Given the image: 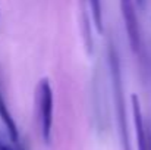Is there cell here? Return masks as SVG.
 <instances>
[{
    "instance_id": "5",
    "label": "cell",
    "mask_w": 151,
    "mask_h": 150,
    "mask_svg": "<svg viewBox=\"0 0 151 150\" xmlns=\"http://www.w3.org/2000/svg\"><path fill=\"white\" fill-rule=\"evenodd\" d=\"M120 1V10H122V18L125 22L126 30H135L138 27V18L135 12V6L132 0H119Z\"/></svg>"
},
{
    "instance_id": "1",
    "label": "cell",
    "mask_w": 151,
    "mask_h": 150,
    "mask_svg": "<svg viewBox=\"0 0 151 150\" xmlns=\"http://www.w3.org/2000/svg\"><path fill=\"white\" fill-rule=\"evenodd\" d=\"M110 71H111V83H113V94H114V104L117 109L119 124H120V133L123 140L125 150H131L129 137H128V125H126V113H125V97H123V86H122V75H120V66L119 59L116 54V50L110 46Z\"/></svg>"
},
{
    "instance_id": "4",
    "label": "cell",
    "mask_w": 151,
    "mask_h": 150,
    "mask_svg": "<svg viewBox=\"0 0 151 150\" xmlns=\"http://www.w3.org/2000/svg\"><path fill=\"white\" fill-rule=\"evenodd\" d=\"M0 118H1V121H3L6 130H7V134H9L10 141L15 143V144H19V131H18V127H16L15 119L12 118L7 106H6V101L3 99L1 93H0Z\"/></svg>"
},
{
    "instance_id": "7",
    "label": "cell",
    "mask_w": 151,
    "mask_h": 150,
    "mask_svg": "<svg viewBox=\"0 0 151 150\" xmlns=\"http://www.w3.org/2000/svg\"><path fill=\"white\" fill-rule=\"evenodd\" d=\"M0 150H24L19 144H9L1 136H0Z\"/></svg>"
},
{
    "instance_id": "2",
    "label": "cell",
    "mask_w": 151,
    "mask_h": 150,
    "mask_svg": "<svg viewBox=\"0 0 151 150\" xmlns=\"http://www.w3.org/2000/svg\"><path fill=\"white\" fill-rule=\"evenodd\" d=\"M37 103L40 115L41 137L46 144H50L53 128V90L49 78H41L37 87Z\"/></svg>"
},
{
    "instance_id": "6",
    "label": "cell",
    "mask_w": 151,
    "mask_h": 150,
    "mask_svg": "<svg viewBox=\"0 0 151 150\" xmlns=\"http://www.w3.org/2000/svg\"><path fill=\"white\" fill-rule=\"evenodd\" d=\"M91 13H93V21L97 28V33H103V12H101V0H88Z\"/></svg>"
},
{
    "instance_id": "3",
    "label": "cell",
    "mask_w": 151,
    "mask_h": 150,
    "mask_svg": "<svg viewBox=\"0 0 151 150\" xmlns=\"http://www.w3.org/2000/svg\"><path fill=\"white\" fill-rule=\"evenodd\" d=\"M131 104H132V116H134V127H135V134H137L138 150H151V136L145 128L141 104H139V99L137 94L131 96Z\"/></svg>"
},
{
    "instance_id": "8",
    "label": "cell",
    "mask_w": 151,
    "mask_h": 150,
    "mask_svg": "<svg viewBox=\"0 0 151 150\" xmlns=\"http://www.w3.org/2000/svg\"><path fill=\"white\" fill-rule=\"evenodd\" d=\"M138 4L139 6H144V0H138Z\"/></svg>"
}]
</instances>
